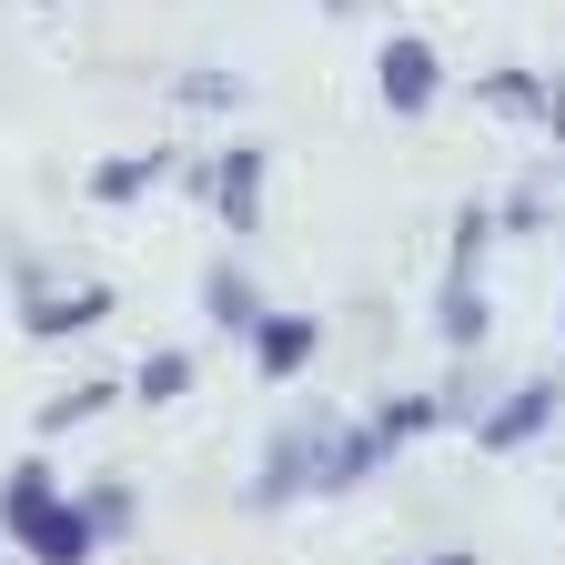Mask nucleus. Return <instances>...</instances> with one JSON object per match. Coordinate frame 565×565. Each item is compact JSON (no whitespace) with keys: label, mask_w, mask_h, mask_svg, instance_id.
Listing matches in <instances>:
<instances>
[{"label":"nucleus","mask_w":565,"mask_h":565,"mask_svg":"<svg viewBox=\"0 0 565 565\" xmlns=\"http://www.w3.org/2000/svg\"><path fill=\"white\" fill-rule=\"evenodd\" d=\"M484 243H494V212H484V202H465V212H455V253H445V282H475Z\"/></svg>","instance_id":"2eb2a0df"},{"label":"nucleus","mask_w":565,"mask_h":565,"mask_svg":"<svg viewBox=\"0 0 565 565\" xmlns=\"http://www.w3.org/2000/svg\"><path fill=\"white\" fill-rule=\"evenodd\" d=\"M172 92H182V111H243L253 82H243V71H182Z\"/></svg>","instance_id":"dca6fc26"},{"label":"nucleus","mask_w":565,"mask_h":565,"mask_svg":"<svg viewBox=\"0 0 565 565\" xmlns=\"http://www.w3.org/2000/svg\"><path fill=\"white\" fill-rule=\"evenodd\" d=\"M21 545H31L41 565H92V545H102V535H92V515H82V505H61V494H51V505L21 525Z\"/></svg>","instance_id":"6e6552de"},{"label":"nucleus","mask_w":565,"mask_h":565,"mask_svg":"<svg viewBox=\"0 0 565 565\" xmlns=\"http://www.w3.org/2000/svg\"><path fill=\"white\" fill-rule=\"evenodd\" d=\"M424 565H475V555H424Z\"/></svg>","instance_id":"412c9836"},{"label":"nucleus","mask_w":565,"mask_h":565,"mask_svg":"<svg viewBox=\"0 0 565 565\" xmlns=\"http://www.w3.org/2000/svg\"><path fill=\"white\" fill-rule=\"evenodd\" d=\"M131 394H141V404H172V394H192V353H152V364L131 374Z\"/></svg>","instance_id":"a211bd4d"},{"label":"nucleus","mask_w":565,"mask_h":565,"mask_svg":"<svg viewBox=\"0 0 565 565\" xmlns=\"http://www.w3.org/2000/svg\"><path fill=\"white\" fill-rule=\"evenodd\" d=\"M484 111H505V121H545V82H535V71H484Z\"/></svg>","instance_id":"4468645a"},{"label":"nucleus","mask_w":565,"mask_h":565,"mask_svg":"<svg viewBox=\"0 0 565 565\" xmlns=\"http://www.w3.org/2000/svg\"><path fill=\"white\" fill-rule=\"evenodd\" d=\"M435 424H445V394H394V404L374 414V435H384V455H394L404 435H435Z\"/></svg>","instance_id":"ddd939ff"},{"label":"nucleus","mask_w":565,"mask_h":565,"mask_svg":"<svg viewBox=\"0 0 565 565\" xmlns=\"http://www.w3.org/2000/svg\"><path fill=\"white\" fill-rule=\"evenodd\" d=\"M484 323H494V303L475 294V282H445V323H435V333H445L455 353H475V343H484Z\"/></svg>","instance_id":"f8f14e48"},{"label":"nucleus","mask_w":565,"mask_h":565,"mask_svg":"<svg viewBox=\"0 0 565 565\" xmlns=\"http://www.w3.org/2000/svg\"><path fill=\"white\" fill-rule=\"evenodd\" d=\"M111 313V282H82V294H51V282L21 263V333L31 343H71V333H92Z\"/></svg>","instance_id":"f03ea898"},{"label":"nucleus","mask_w":565,"mask_h":565,"mask_svg":"<svg viewBox=\"0 0 565 565\" xmlns=\"http://www.w3.org/2000/svg\"><path fill=\"white\" fill-rule=\"evenodd\" d=\"M202 313H212V323H223L233 343H253V323H263L273 303L253 294V273H243V263H212V273H202Z\"/></svg>","instance_id":"1a4fd4ad"},{"label":"nucleus","mask_w":565,"mask_h":565,"mask_svg":"<svg viewBox=\"0 0 565 565\" xmlns=\"http://www.w3.org/2000/svg\"><path fill=\"white\" fill-rule=\"evenodd\" d=\"M162 172H172V152H111V162L92 172V202H141Z\"/></svg>","instance_id":"9b49d317"},{"label":"nucleus","mask_w":565,"mask_h":565,"mask_svg":"<svg viewBox=\"0 0 565 565\" xmlns=\"http://www.w3.org/2000/svg\"><path fill=\"white\" fill-rule=\"evenodd\" d=\"M494 223H515V233H535V223H545V182H535V192H515L505 212H494Z\"/></svg>","instance_id":"aec40b11"},{"label":"nucleus","mask_w":565,"mask_h":565,"mask_svg":"<svg viewBox=\"0 0 565 565\" xmlns=\"http://www.w3.org/2000/svg\"><path fill=\"white\" fill-rule=\"evenodd\" d=\"M102 404H121V384H71V394H51L41 404V435H71V424H92Z\"/></svg>","instance_id":"f3484780"},{"label":"nucleus","mask_w":565,"mask_h":565,"mask_svg":"<svg viewBox=\"0 0 565 565\" xmlns=\"http://www.w3.org/2000/svg\"><path fill=\"white\" fill-rule=\"evenodd\" d=\"M313 353H323V313H263V323H253V364H263L273 384L303 374Z\"/></svg>","instance_id":"423d86ee"},{"label":"nucleus","mask_w":565,"mask_h":565,"mask_svg":"<svg viewBox=\"0 0 565 565\" xmlns=\"http://www.w3.org/2000/svg\"><path fill=\"white\" fill-rule=\"evenodd\" d=\"M323 11H364V0H323Z\"/></svg>","instance_id":"4be33fe9"},{"label":"nucleus","mask_w":565,"mask_h":565,"mask_svg":"<svg viewBox=\"0 0 565 565\" xmlns=\"http://www.w3.org/2000/svg\"><path fill=\"white\" fill-rule=\"evenodd\" d=\"M263 182H273V152H253V141H233V152H212V172H202V192H212V212L253 243V223H263Z\"/></svg>","instance_id":"20e7f679"},{"label":"nucleus","mask_w":565,"mask_h":565,"mask_svg":"<svg viewBox=\"0 0 565 565\" xmlns=\"http://www.w3.org/2000/svg\"><path fill=\"white\" fill-rule=\"evenodd\" d=\"M323 424H333V414H303L294 435H273L263 475L243 484V505H253V515H282V505H294V494H313V455H323Z\"/></svg>","instance_id":"f257e3e1"},{"label":"nucleus","mask_w":565,"mask_h":565,"mask_svg":"<svg viewBox=\"0 0 565 565\" xmlns=\"http://www.w3.org/2000/svg\"><path fill=\"white\" fill-rule=\"evenodd\" d=\"M555 404H565V394H555L545 374H535V384H515L494 414H475V445H484V455H515V445H535L545 424H555Z\"/></svg>","instance_id":"39448f33"},{"label":"nucleus","mask_w":565,"mask_h":565,"mask_svg":"<svg viewBox=\"0 0 565 565\" xmlns=\"http://www.w3.org/2000/svg\"><path fill=\"white\" fill-rule=\"evenodd\" d=\"M384 465V435L374 424H323V455H313V494H343Z\"/></svg>","instance_id":"0eeeda50"},{"label":"nucleus","mask_w":565,"mask_h":565,"mask_svg":"<svg viewBox=\"0 0 565 565\" xmlns=\"http://www.w3.org/2000/svg\"><path fill=\"white\" fill-rule=\"evenodd\" d=\"M51 494H61V475H51L41 455H21L11 475H0V525H11V535H21V525H31L41 505H51Z\"/></svg>","instance_id":"9d476101"},{"label":"nucleus","mask_w":565,"mask_h":565,"mask_svg":"<svg viewBox=\"0 0 565 565\" xmlns=\"http://www.w3.org/2000/svg\"><path fill=\"white\" fill-rule=\"evenodd\" d=\"M82 515H92V535H121V525H131V494H121V475H102V484H92V505H82Z\"/></svg>","instance_id":"6ab92c4d"},{"label":"nucleus","mask_w":565,"mask_h":565,"mask_svg":"<svg viewBox=\"0 0 565 565\" xmlns=\"http://www.w3.org/2000/svg\"><path fill=\"white\" fill-rule=\"evenodd\" d=\"M374 92H384V111H435V92H445V61H435V41H414V31H394L384 51H374Z\"/></svg>","instance_id":"7ed1b4c3"}]
</instances>
